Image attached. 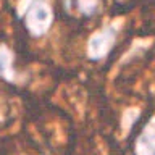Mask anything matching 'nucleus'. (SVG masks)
<instances>
[{
    "label": "nucleus",
    "mask_w": 155,
    "mask_h": 155,
    "mask_svg": "<svg viewBox=\"0 0 155 155\" xmlns=\"http://www.w3.org/2000/svg\"><path fill=\"white\" fill-rule=\"evenodd\" d=\"M113 41H115V31L111 28L102 31L100 34H97L89 44V50H91L92 58H100L102 55H105L108 52V48L111 47Z\"/></svg>",
    "instance_id": "nucleus-2"
},
{
    "label": "nucleus",
    "mask_w": 155,
    "mask_h": 155,
    "mask_svg": "<svg viewBox=\"0 0 155 155\" xmlns=\"http://www.w3.org/2000/svg\"><path fill=\"white\" fill-rule=\"evenodd\" d=\"M136 155H155V120L142 129L134 144Z\"/></svg>",
    "instance_id": "nucleus-1"
}]
</instances>
